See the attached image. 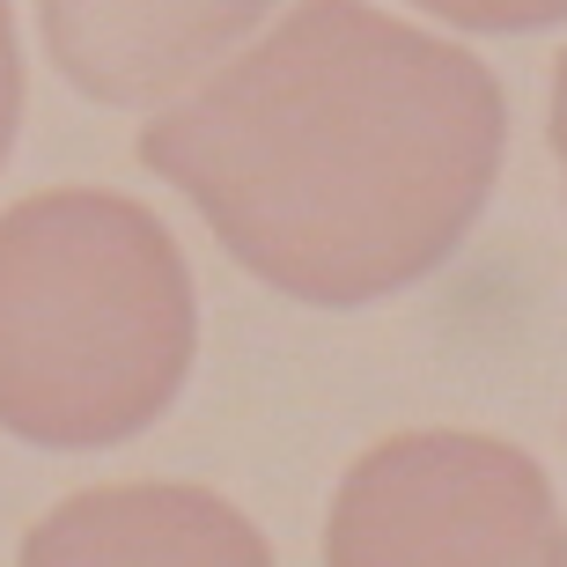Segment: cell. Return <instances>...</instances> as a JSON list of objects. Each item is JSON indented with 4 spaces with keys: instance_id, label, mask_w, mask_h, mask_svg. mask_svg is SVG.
<instances>
[{
    "instance_id": "3957f363",
    "label": "cell",
    "mask_w": 567,
    "mask_h": 567,
    "mask_svg": "<svg viewBox=\"0 0 567 567\" xmlns=\"http://www.w3.org/2000/svg\"><path fill=\"white\" fill-rule=\"evenodd\" d=\"M324 567H567V516L530 450L472 427H405L347 464Z\"/></svg>"
},
{
    "instance_id": "ba28073f",
    "label": "cell",
    "mask_w": 567,
    "mask_h": 567,
    "mask_svg": "<svg viewBox=\"0 0 567 567\" xmlns=\"http://www.w3.org/2000/svg\"><path fill=\"white\" fill-rule=\"evenodd\" d=\"M553 155H560V177H567V52L553 66Z\"/></svg>"
},
{
    "instance_id": "52a82bcc",
    "label": "cell",
    "mask_w": 567,
    "mask_h": 567,
    "mask_svg": "<svg viewBox=\"0 0 567 567\" xmlns=\"http://www.w3.org/2000/svg\"><path fill=\"white\" fill-rule=\"evenodd\" d=\"M22 126V38H16V0H0V163Z\"/></svg>"
},
{
    "instance_id": "6da1fadb",
    "label": "cell",
    "mask_w": 567,
    "mask_h": 567,
    "mask_svg": "<svg viewBox=\"0 0 567 567\" xmlns=\"http://www.w3.org/2000/svg\"><path fill=\"white\" fill-rule=\"evenodd\" d=\"M214 244L310 310H369L442 274L508 155L480 52L369 0H295L133 141Z\"/></svg>"
},
{
    "instance_id": "8992f818",
    "label": "cell",
    "mask_w": 567,
    "mask_h": 567,
    "mask_svg": "<svg viewBox=\"0 0 567 567\" xmlns=\"http://www.w3.org/2000/svg\"><path fill=\"white\" fill-rule=\"evenodd\" d=\"M405 8H427L435 22L486 30V38H524V30H553V22H567V0H405Z\"/></svg>"
},
{
    "instance_id": "277c9868",
    "label": "cell",
    "mask_w": 567,
    "mask_h": 567,
    "mask_svg": "<svg viewBox=\"0 0 567 567\" xmlns=\"http://www.w3.org/2000/svg\"><path fill=\"white\" fill-rule=\"evenodd\" d=\"M280 0H38V30L74 96L147 111L221 66Z\"/></svg>"
},
{
    "instance_id": "7a4b0ae2",
    "label": "cell",
    "mask_w": 567,
    "mask_h": 567,
    "mask_svg": "<svg viewBox=\"0 0 567 567\" xmlns=\"http://www.w3.org/2000/svg\"><path fill=\"white\" fill-rule=\"evenodd\" d=\"M192 354V266L141 199L60 185L0 214V427L16 442H133L177 405Z\"/></svg>"
},
{
    "instance_id": "5b68a950",
    "label": "cell",
    "mask_w": 567,
    "mask_h": 567,
    "mask_svg": "<svg viewBox=\"0 0 567 567\" xmlns=\"http://www.w3.org/2000/svg\"><path fill=\"white\" fill-rule=\"evenodd\" d=\"M16 567H274L266 530L185 480L82 486L44 508Z\"/></svg>"
}]
</instances>
